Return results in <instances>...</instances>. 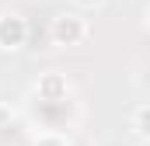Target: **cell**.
<instances>
[{
	"mask_svg": "<svg viewBox=\"0 0 150 146\" xmlns=\"http://www.w3.org/2000/svg\"><path fill=\"white\" fill-rule=\"evenodd\" d=\"M49 38H52V45H59V49L84 45V42L91 38V21H87L84 14H77V11H63V14H56V18L49 21Z\"/></svg>",
	"mask_w": 150,
	"mask_h": 146,
	"instance_id": "obj_1",
	"label": "cell"
},
{
	"mask_svg": "<svg viewBox=\"0 0 150 146\" xmlns=\"http://www.w3.org/2000/svg\"><path fill=\"white\" fill-rule=\"evenodd\" d=\"M28 35H32V28H28V21H25L21 14H14V11L0 14V49H4V52L25 49V45H28Z\"/></svg>",
	"mask_w": 150,
	"mask_h": 146,
	"instance_id": "obj_2",
	"label": "cell"
},
{
	"mask_svg": "<svg viewBox=\"0 0 150 146\" xmlns=\"http://www.w3.org/2000/svg\"><path fill=\"white\" fill-rule=\"evenodd\" d=\"M32 91H35L38 101H45V105H63L70 98V80H67V73L49 70V73H38V80H35Z\"/></svg>",
	"mask_w": 150,
	"mask_h": 146,
	"instance_id": "obj_3",
	"label": "cell"
},
{
	"mask_svg": "<svg viewBox=\"0 0 150 146\" xmlns=\"http://www.w3.org/2000/svg\"><path fill=\"white\" fill-rule=\"evenodd\" d=\"M129 136H133L136 143H147V105H143V101L129 111Z\"/></svg>",
	"mask_w": 150,
	"mask_h": 146,
	"instance_id": "obj_4",
	"label": "cell"
},
{
	"mask_svg": "<svg viewBox=\"0 0 150 146\" xmlns=\"http://www.w3.org/2000/svg\"><path fill=\"white\" fill-rule=\"evenodd\" d=\"M74 4L80 7V11H98V7H101L105 0H74Z\"/></svg>",
	"mask_w": 150,
	"mask_h": 146,
	"instance_id": "obj_5",
	"label": "cell"
}]
</instances>
